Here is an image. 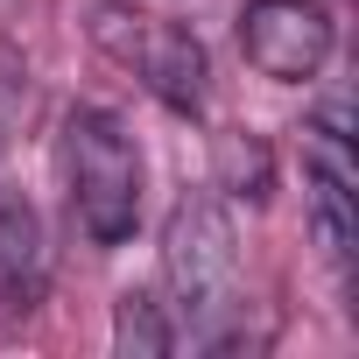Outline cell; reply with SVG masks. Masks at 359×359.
<instances>
[{
	"mask_svg": "<svg viewBox=\"0 0 359 359\" xmlns=\"http://www.w3.org/2000/svg\"><path fill=\"white\" fill-rule=\"evenodd\" d=\"M162 303L176 317V345L226 352L247 338L240 303V233L226 212V191H184L162 219Z\"/></svg>",
	"mask_w": 359,
	"mask_h": 359,
	"instance_id": "cell-1",
	"label": "cell"
},
{
	"mask_svg": "<svg viewBox=\"0 0 359 359\" xmlns=\"http://www.w3.org/2000/svg\"><path fill=\"white\" fill-rule=\"evenodd\" d=\"M64 191H71V219L92 247H120L141 226V141L127 134V120L113 106H71L64 113Z\"/></svg>",
	"mask_w": 359,
	"mask_h": 359,
	"instance_id": "cell-2",
	"label": "cell"
},
{
	"mask_svg": "<svg viewBox=\"0 0 359 359\" xmlns=\"http://www.w3.org/2000/svg\"><path fill=\"white\" fill-rule=\"evenodd\" d=\"M85 36H92V50L106 64H120L169 113L198 120L212 106V57H205V43L184 22H169L155 8H134V0H92L85 8Z\"/></svg>",
	"mask_w": 359,
	"mask_h": 359,
	"instance_id": "cell-3",
	"label": "cell"
},
{
	"mask_svg": "<svg viewBox=\"0 0 359 359\" xmlns=\"http://www.w3.org/2000/svg\"><path fill=\"white\" fill-rule=\"evenodd\" d=\"M352 191H359V169H352V106L324 99L303 120V212H310V233H317V247H324V261H331V275L345 289H352V247H359Z\"/></svg>",
	"mask_w": 359,
	"mask_h": 359,
	"instance_id": "cell-4",
	"label": "cell"
},
{
	"mask_svg": "<svg viewBox=\"0 0 359 359\" xmlns=\"http://www.w3.org/2000/svg\"><path fill=\"white\" fill-rule=\"evenodd\" d=\"M338 50V22L324 0H247L240 8V57L268 85H310L324 78Z\"/></svg>",
	"mask_w": 359,
	"mask_h": 359,
	"instance_id": "cell-5",
	"label": "cell"
},
{
	"mask_svg": "<svg viewBox=\"0 0 359 359\" xmlns=\"http://www.w3.org/2000/svg\"><path fill=\"white\" fill-rule=\"evenodd\" d=\"M50 289V233L29 191L0 184V317H29Z\"/></svg>",
	"mask_w": 359,
	"mask_h": 359,
	"instance_id": "cell-6",
	"label": "cell"
},
{
	"mask_svg": "<svg viewBox=\"0 0 359 359\" xmlns=\"http://www.w3.org/2000/svg\"><path fill=\"white\" fill-rule=\"evenodd\" d=\"M113 345L120 352H184V345H176V317H169L162 289H127L113 303Z\"/></svg>",
	"mask_w": 359,
	"mask_h": 359,
	"instance_id": "cell-7",
	"label": "cell"
},
{
	"mask_svg": "<svg viewBox=\"0 0 359 359\" xmlns=\"http://www.w3.org/2000/svg\"><path fill=\"white\" fill-rule=\"evenodd\" d=\"M219 191L226 198H268V148L219 134Z\"/></svg>",
	"mask_w": 359,
	"mask_h": 359,
	"instance_id": "cell-8",
	"label": "cell"
}]
</instances>
